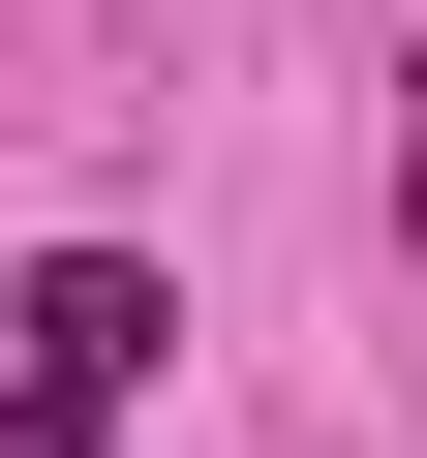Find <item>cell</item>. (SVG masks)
<instances>
[{
  "instance_id": "1",
  "label": "cell",
  "mask_w": 427,
  "mask_h": 458,
  "mask_svg": "<svg viewBox=\"0 0 427 458\" xmlns=\"http://www.w3.org/2000/svg\"><path fill=\"white\" fill-rule=\"evenodd\" d=\"M122 367H153V276H122V245H62L31 306H0V458H92V428H122Z\"/></svg>"
},
{
  "instance_id": "2",
  "label": "cell",
  "mask_w": 427,
  "mask_h": 458,
  "mask_svg": "<svg viewBox=\"0 0 427 458\" xmlns=\"http://www.w3.org/2000/svg\"><path fill=\"white\" fill-rule=\"evenodd\" d=\"M397 214H427V123H397Z\"/></svg>"
}]
</instances>
